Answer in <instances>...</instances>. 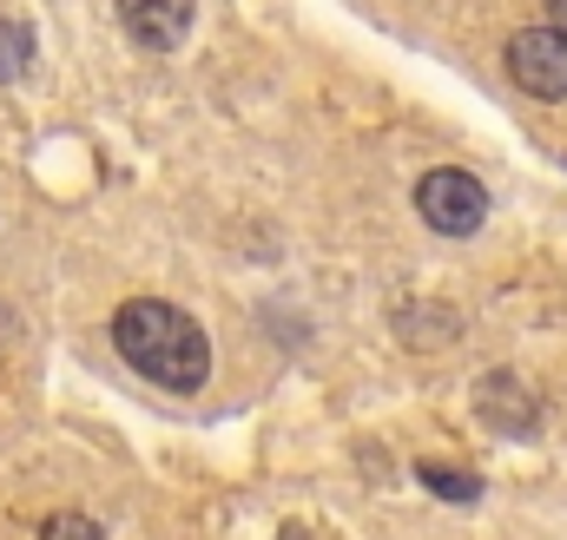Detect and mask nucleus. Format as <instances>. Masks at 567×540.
<instances>
[{
	"label": "nucleus",
	"instance_id": "4",
	"mask_svg": "<svg viewBox=\"0 0 567 540\" xmlns=\"http://www.w3.org/2000/svg\"><path fill=\"white\" fill-rule=\"evenodd\" d=\"M475 415H482L488 428H502V435H535L542 403H535V390H528L515 370H488V376L475 383Z\"/></svg>",
	"mask_w": 567,
	"mask_h": 540
},
{
	"label": "nucleus",
	"instance_id": "3",
	"mask_svg": "<svg viewBox=\"0 0 567 540\" xmlns=\"http://www.w3.org/2000/svg\"><path fill=\"white\" fill-rule=\"evenodd\" d=\"M508 80L528 100H567V40L555 27H522L508 40Z\"/></svg>",
	"mask_w": 567,
	"mask_h": 540
},
{
	"label": "nucleus",
	"instance_id": "2",
	"mask_svg": "<svg viewBox=\"0 0 567 540\" xmlns=\"http://www.w3.org/2000/svg\"><path fill=\"white\" fill-rule=\"evenodd\" d=\"M416 211L429 218V231L468 238V231H482V218H488V185L468 178V172H455V165H442V172H429L423 185H416Z\"/></svg>",
	"mask_w": 567,
	"mask_h": 540
},
{
	"label": "nucleus",
	"instance_id": "5",
	"mask_svg": "<svg viewBox=\"0 0 567 540\" xmlns=\"http://www.w3.org/2000/svg\"><path fill=\"white\" fill-rule=\"evenodd\" d=\"M113 7H120V27L152 53H172L192 33V13H198L192 0H113Z\"/></svg>",
	"mask_w": 567,
	"mask_h": 540
},
{
	"label": "nucleus",
	"instance_id": "10",
	"mask_svg": "<svg viewBox=\"0 0 567 540\" xmlns=\"http://www.w3.org/2000/svg\"><path fill=\"white\" fill-rule=\"evenodd\" d=\"M284 540H323V534H317V528H290Z\"/></svg>",
	"mask_w": 567,
	"mask_h": 540
},
{
	"label": "nucleus",
	"instance_id": "1",
	"mask_svg": "<svg viewBox=\"0 0 567 540\" xmlns=\"http://www.w3.org/2000/svg\"><path fill=\"white\" fill-rule=\"evenodd\" d=\"M113 350L152 376L158 390H178V396H192L205 376H212V343H205V330L178 310V303H158V297H133V303H120L113 310Z\"/></svg>",
	"mask_w": 567,
	"mask_h": 540
},
{
	"label": "nucleus",
	"instance_id": "6",
	"mask_svg": "<svg viewBox=\"0 0 567 540\" xmlns=\"http://www.w3.org/2000/svg\"><path fill=\"white\" fill-rule=\"evenodd\" d=\"M27 60H33V40H27V27L0 20V86H7V80H20V73H27Z\"/></svg>",
	"mask_w": 567,
	"mask_h": 540
},
{
	"label": "nucleus",
	"instance_id": "8",
	"mask_svg": "<svg viewBox=\"0 0 567 540\" xmlns=\"http://www.w3.org/2000/svg\"><path fill=\"white\" fill-rule=\"evenodd\" d=\"M40 540H100V528H93L86 515H53V521L40 528Z\"/></svg>",
	"mask_w": 567,
	"mask_h": 540
},
{
	"label": "nucleus",
	"instance_id": "7",
	"mask_svg": "<svg viewBox=\"0 0 567 540\" xmlns=\"http://www.w3.org/2000/svg\"><path fill=\"white\" fill-rule=\"evenodd\" d=\"M416 475H423L442 501H475V495H482V488H475V475H462V468H416Z\"/></svg>",
	"mask_w": 567,
	"mask_h": 540
},
{
	"label": "nucleus",
	"instance_id": "9",
	"mask_svg": "<svg viewBox=\"0 0 567 540\" xmlns=\"http://www.w3.org/2000/svg\"><path fill=\"white\" fill-rule=\"evenodd\" d=\"M548 27L567 40V0H548Z\"/></svg>",
	"mask_w": 567,
	"mask_h": 540
}]
</instances>
